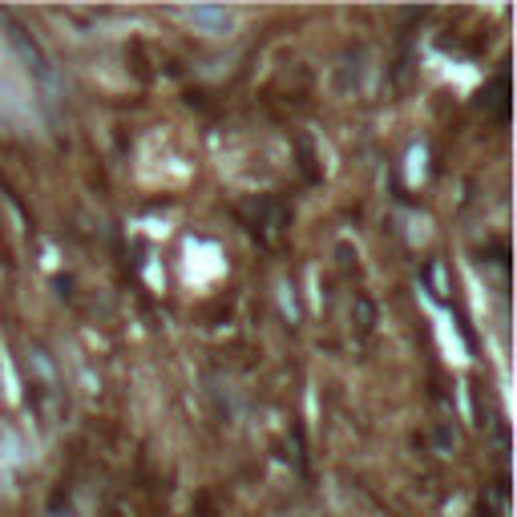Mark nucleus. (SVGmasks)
<instances>
[{"mask_svg": "<svg viewBox=\"0 0 517 517\" xmlns=\"http://www.w3.org/2000/svg\"><path fill=\"white\" fill-rule=\"evenodd\" d=\"M178 17H186L190 25H198L202 33H211V37H223V33H231V25H235L231 9H219V5H194V9H182Z\"/></svg>", "mask_w": 517, "mask_h": 517, "instance_id": "obj_1", "label": "nucleus"}]
</instances>
